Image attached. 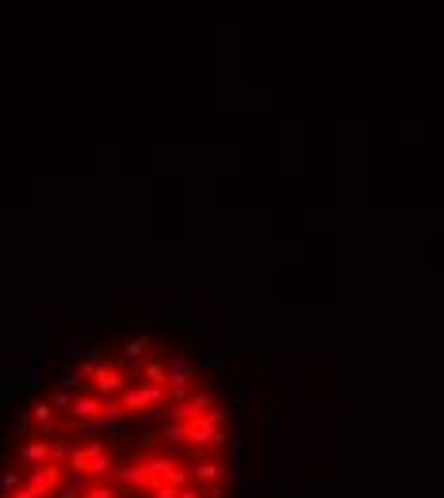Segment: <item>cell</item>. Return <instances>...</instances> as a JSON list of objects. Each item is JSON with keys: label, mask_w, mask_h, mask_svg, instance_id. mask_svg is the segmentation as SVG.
<instances>
[{"label": "cell", "mask_w": 444, "mask_h": 498, "mask_svg": "<svg viewBox=\"0 0 444 498\" xmlns=\"http://www.w3.org/2000/svg\"><path fill=\"white\" fill-rule=\"evenodd\" d=\"M66 468H69V475H81L84 483H104L115 472V456H111V448L104 441H84V445H77L69 452Z\"/></svg>", "instance_id": "cell-1"}, {"label": "cell", "mask_w": 444, "mask_h": 498, "mask_svg": "<svg viewBox=\"0 0 444 498\" xmlns=\"http://www.w3.org/2000/svg\"><path fill=\"white\" fill-rule=\"evenodd\" d=\"M119 403H123L127 414H149V410H161L165 403H169V387H157V383H131V387L119 395Z\"/></svg>", "instance_id": "cell-2"}, {"label": "cell", "mask_w": 444, "mask_h": 498, "mask_svg": "<svg viewBox=\"0 0 444 498\" xmlns=\"http://www.w3.org/2000/svg\"><path fill=\"white\" fill-rule=\"evenodd\" d=\"M184 425H188V441H184V445H203L211 456H219L222 448L230 445L226 430H219V425H207L203 418H192V422H184Z\"/></svg>", "instance_id": "cell-3"}, {"label": "cell", "mask_w": 444, "mask_h": 498, "mask_svg": "<svg viewBox=\"0 0 444 498\" xmlns=\"http://www.w3.org/2000/svg\"><path fill=\"white\" fill-rule=\"evenodd\" d=\"M127 387H131V380H127V376L119 372L111 360H107V365H100L96 376H92V395L104 398V403H107V398H119Z\"/></svg>", "instance_id": "cell-4"}, {"label": "cell", "mask_w": 444, "mask_h": 498, "mask_svg": "<svg viewBox=\"0 0 444 498\" xmlns=\"http://www.w3.org/2000/svg\"><path fill=\"white\" fill-rule=\"evenodd\" d=\"M46 460H54V441H19L16 452H12V464L27 468V472L46 464Z\"/></svg>", "instance_id": "cell-5"}, {"label": "cell", "mask_w": 444, "mask_h": 498, "mask_svg": "<svg viewBox=\"0 0 444 498\" xmlns=\"http://www.w3.org/2000/svg\"><path fill=\"white\" fill-rule=\"evenodd\" d=\"M188 472H192V483H196V487H199V483L207 487V483H230V479H234V472H230L226 464H222L219 456L199 460V464H192Z\"/></svg>", "instance_id": "cell-6"}, {"label": "cell", "mask_w": 444, "mask_h": 498, "mask_svg": "<svg viewBox=\"0 0 444 498\" xmlns=\"http://www.w3.org/2000/svg\"><path fill=\"white\" fill-rule=\"evenodd\" d=\"M100 410H104V398H96V395H77V403L69 407V414H66V425H69V430H77V425L100 418Z\"/></svg>", "instance_id": "cell-7"}, {"label": "cell", "mask_w": 444, "mask_h": 498, "mask_svg": "<svg viewBox=\"0 0 444 498\" xmlns=\"http://www.w3.org/2000/svg\"><path fill=\"white\" fill-rule=\"evenodd\" d=\"M214 407H219V398H214V391H211V387L192 391V398L184 403V422H192V418H203L207 410H214Z\"/></svg>", "instance_id": "cell-8"}, {"label": "cell", "mask_w": 444, "mask_h": 498, "mask_svg": "<svg viewBox=\"0 0 444 498\" xmlns=\"http://www.w3.org/2000/svg\"><path fill=\"white\" fill-rule=\"evenodd\" d=\"M165 365H169V387H196V372L188 368V357H184V353L169 357Z\"/></svg>", "instance_id": "cell-9"}, {"label": "cell", "mask_w": 444, "mask_h": 498, "mask_svg": "<svg viewBox=\"0 0 444 498\" xmlns=\"http://www.w3.org/2000/svg\"><path fill=\"white\" fill-rule=\"evenodd\" d=\"M154 353H157V357H149V360H146V372H142V376H146V383L169 387V365L161 360V349H157V345H154Z\"/></svg>", "instance_id": "cell-10"}, {"label": "cell", "mask_w": 444, "mask_h": 498, "mask_svg": "<svg viewBox=\"0 0 444 498\" xmlns=\"http://www.w3.org/2000/svg\"><path fill=\"white\" fill-rule=\"evenodd\" d=\"M157 437H161V445H184V441H188V425L184 422H165Z\"/></svg>", "instance_id": "cell-11"}, {"label": "cell", "mask_w": 444, "mask_h": 498, "mask_svg": "<svg viewBox=\"0 0 444 498\" xmlns=\"http://www.w3.org/2000/svg\"><path fill=\"white\" fill-rule=\"evenodd\" d=\"M81 498H123V495H119V487L111 479H104V483H84Z\"/></svg>", "instance_id": "cell-12"}, {"label": "cell", "mask_w": 444, "mask_h": 498, "mask_svg": "<svg viewBox=\"0 0 444 498\" xmlns=\"http://www.w3.org/2000/svg\"><path fill=\"white\" fill-rule=\"evenodd\" d=\"M50 403H54V410H58V414H69V407L77 403V395H73V391H66V387H58L54 395H50Z\"/></svg>", "instance_id": "cell-13"}, {"label": "cell", "mask_w": 444, "mask_h": 498, "mask_svg": "<svg viewBox=\"0 0 444 498\" xmlns=\"http://www.w3.org/2000/svg\"><path fill=\"white\" fill-rule=\"evenodd\" d=\"M149 345H154V341H149L146 333H138V338H131V341L123 345V357H146Z\"/></svg>", "instance_id": "cell-14"}, {"label": "cell", "mask_w": 444, "mask_h": 498, "mask_svg": "<svg viewBox=\"0 0 444 498\" xmlns=\"http://www.w3.org/2000/svg\"><path fill=\"white\" fill-rule=\"evenodd\" d=\"M31 418H35V422H50V418H62V414L54 410V403H50V398H42V403H35Z\"/></svg>", "instance_id": "cell-15"}, {"label": "cell", "mask_w": 444, "mask_h": 498, "mask_svg": "<svg viewBox=\"0 0 444 498\" xmlns=\"http://www.w3.org/2000/svg\"><path fill=\"white\" fill-rule=\"evenodd\" d=\"M181 456L192 460V464H199V460H211V452H207L203 445H184V448H181Z\"/></svg>", "instance_id": "cell-16"}, {"label": "cell", "mask_w": 444, "mask_h": 498, "mask_svg": "<svg viewBox=\"0 0 444 498\" xmlns=\"http://www.w3.org/2000/svg\"><path fill=\"white\" fill-rule=\"evenodd\" d=\"M157 445H161V437H157V433H142V441H138V452H142V456H154V452H157Z\"/></svg>", "instance_id": "cell-17"}, {"label": "cell", "mask_w": 444, "mask_h": 498, "mask_svg": "<svg viewBox=\"0 0 444 498\" xmlns=\"http://www.w3.org/2000/svg\"><path fill=\"white\" fill-rule=\"evenodd\" d=\"M203 422H207V425H219V430H222V425H226V410H222V407L207 410V414H203Z\"/></svg>", "instance_id": "cell-18"}, {"label": "cell", "mask_w": 444, "mask_h": 498, "mask_svg": "<svg viewBox=\"0 0 444 498\" xmlns=\"http://www.w3.org/2000/svg\"><path fill=\"white\" fill-rule=\"evenodd\" d=\"M203 495H207V498H226V483H207Z\"/></svg>", "instance_id": "cell-19"}]
</instances>
